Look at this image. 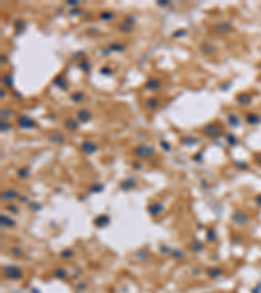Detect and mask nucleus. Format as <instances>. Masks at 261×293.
<instances>
[{"mask_svg": "<svg viewBox=\"0 0 261 293\" xmlns=\"http://www.w3.org/2000/svg\"><path fill=\"white\" fill-rule=\"evenodd\" d=\"M67 275H68V274H67V271H65V270H63V268H59V270H56V271H55V276H56V278H59V279H65V278H67Z\"/></svg>", "mask_w": 261, "mask_h": 293, "instance_id": "cd10ccee", "label": "nucleus"}, {"mask_svg": "<svg viewBox=\"0 0 261 293\" xmlns=\"http://www.w3.org/2000/svg\"><path fill=\"white\" fill-rule=\"evenodd\" d=\"M145 105L149 109H155L158 105H161V102H159V99H157V98L153 97V98H149V99L146 100Z\"/></svg>", "mask_w": 261, "mask_h": 293, "instance_id": "ddd939ff", "label": "nucleus"}, {"mask_svg": "<svg viewBox=\"0 0 261 293\" xmlns=\"http://www.w3.org/2000/svg\"><path fill=\"white\" fill-rule=\"evenodd\" d=\"M202 132H204L205 135H208V137H210V138H214V137H218V135L222 134V126L217 123H211L205 126Z\"/></svg>", "mask_w": 261, "mask_h": 293, "instance_id": "f257e3e1", "label": "nucleus"}, {"mask_svg": "<svg viewBox=\"0 0 261 293\" xmlns=\"http://www.w3.org/2000/svg\"><path fill=\"white\" fill-rule=\"evenodd\" d=\"M71 99L73 100L74 103H80L84 100V94L82 93H73L71 95Z\"/></svg>", "mask_w": 261, "mask_h": 293, "instance_id": "393cba45", "label": "nucleus"}, {"mask_svg": "<svg viewBox=\"0 0 261 293\" xmlns=\"http://www.w3.org/2000/svg\"><path fill=\"white\" fill-rule=\"evenodd\" d=\"M99 17H101L102 20H111V18H114V13H111V12H103V13H101Z\"/></svg>", "mask_w": 261, "mask_h": 293, "instance_id": "7c9ffc66", "label": "nucleus"}, {"mask_svg": "<svg viewBox=\"0 0 261 293\" xmlns=\"http://www.w3.org/2000/svg\"><path fill=\"white\" fill-rule=\"evenodd\" d=\"M108 223H110V219H108V216H106V215H102V216L95 219V224H97L98 227H104V226H107Z\"/></svg>", "mask_w": 261, "mask_h": 293, "instance_id": "dca6fc26", "label": "nucleus"}, {"mask_svg": "<svg viewBox=\"0 0 261 293\" xmlns=\"http://www.w3.org/2000/svg\"><path fill=\"white\" fill-rule=\"evenodd\" d=\"M154 149L151 146H148V145H140L135 149V154L140 158H148V156H151L154 154Z\"/></svg>", "mask_w": 261, "mask_h": 293, "instance_id": "7ed1b4c3", "label": "nucleus"}, {"mask_svg": "<svg viewBox=\"0 0 261 293\" xmlns=\"http://www.w3.org/2000/svg\"><path fill=\"white\" fill-rule=\"evenodd\" d=\"M17 197H18V193L16 190H13V189H7V190L1 194V199H3V201H13V199H16Z\"/></svg>", "mask_w": 261, "mask_h": 293, "instance_id": "1a4fd4ad", "label": "nucleus"}, {"mask_svg": "<svg viewBox=\"0 0 261 293\" xmlns=\"http://www.w3.org/2000/svg\"><path fill=\"white\" fill-rule=\"evenodd\" d=\"M62 255H63V257H67V255L69 257V255H72V252H71V250H68V253H62Z\"/></svg>", "mask_w": 261, "mask_h": 293, "instance_id": "49530a36", "label": "nucleus"}, {"mask_svg": "<svg viewBox=\"0 0 261 293\" xmlns=\"http://www.w3.org/2000/svg\"><path fill=\"white\" fill-rule=\"evenodd\" d=\"M78 68H80L81 70H84V72H89L90 70V63L88 61V60H84V61H81L80 64H78Z\"/></svg>", "mask_w": 261, "mask_h": 293, "instance_id": "a878e982", "label": "nucleus"}, {"mask_svg": "<svg viewBox=\"0 0 261 293\" xmlns=\"http://www.w3.org/2000/svg\"><path fill=\"white\" fill-rule=\"evenodd\" d=\"M81 150H82L85 154H88V155H92V154H94L98 150V147L95 146L93 142H90V141H84L82 143H81Z\"/></svg>", "mask_w": 261, "mask_h": 293, "instance_id": "39448f33", "label": "nucleus"}, {"mask_svg": "<svg viewBox=\"0 0 261 293\" xmlns=\"http://www.w3.org/2000/svg\"><path fill=\"white\" fill-rule=\"evenodd\" d=\"M17 175L20 176L21 179H26L27 175H29V170H26V168H21V170L17 171Z\"/></svg>", "mask_w": 261, "mask_h": 293, "instance_id": "c756f323", "label": "nucleus"}, {"mask_svg": "<svg viewBox=\"0 0 261 293\" xmlns=\"http://www.w3.org/2000/svg\"><path fill=\"white\" fill-rule=\"evenodd\" d=\"M172 254L175 255V257H178V258L183 257V253H181V252H180V250H174V252H172Z\"/></svg>", "mask_w": 261, "mask_h": 293, "instance_id": "79ce46f5", "label": "nucleus"}, {"mask_svg": "<svg viewBox=\"0 0 261 293\" xmlns=\"http://www.w3.org/2000/svg\"><path fill=\"white\" fill-rule=\"evenodd\" d=\"M50 141L54 142V143H63L65 141V138H64V135L60 134V133H54V134L50 135Z\"/></svg>", "mask_w": 261, "mask_h": 293, "instance_id": "2eb2a0df", "label": "nucleus"}, {"mask_svg": "<svg viewBox=\"0 0 261 293\" xmlns=\"http://www.w3.org/2000/svg\"><path fill=\"white\" fill-rule=\"evenodd\" d=\"M161 86H162V82H161L158 78H151V79H149V81L145 83V87L148 89V90H150V91L158 90Z\"/></svg>", "mask_w": 261, "mask_h": 293, "instance_id": "0eeeda50", "label": "nucleus"}, {"mask_svg": "<svg viewBox=\"0 0 261 293\" xmlns=\"http://www.w3.org/2000/svg\"><path fill=\"white\" fill-rule=\"evenodd\" d=\"M132 23L133 22H128V21H124V22L119 26V29L122 30V31H124V33H129L130 31V29H132Z\"/></svg>", "mask_w": 261, "mask_h": 293, "instance_id": "5701e85b", "label": "nucleus"}, {"mask_svg": "<svg viewBox=\"0 0 261 293\" xmlns=\"http://www.w3.org/2000/svg\"><path fill=\"white\" fill-rule=\"evenodd\" d=\"M201 246H202L201 242H197V241H196L195 245H192V248H193L195 250H200V249H201Z\"/></svg>", "mask_w": 261, "mask_h": 293, "instance_id": "ea45409f", "label": "nucleus"}, {"mask_svg": "<svg viewBox=\"0 0 261 293\" xmlns=\"http://www.w3.org/2000/svg\"><path fill=\"white\" fill-rule=\"evenodd\" d=\"M227 121H228V124H230L232 128H236V126H239V124H240L239 117H238L236 115H234V113H228L227 115Z\"/></svg>", "mask_w": 261, "mask_h": 293, "instance_id": "4468645a", "label": "nucleus"}, {"mask_svg": "<svg viewBox=\"0 0 261 293\" xmlns=\"http://www.w3.org/2000/svg\"><path fill=\"white\" fill-rule=\"evenodd\" d=\"M67 4H68V5H72V7H76V5L80 4V1H77V0H68Z\"/></svg>", "mask_w": 261, "mask_h": 293, "instance_id": "58836bf2", "label": "nucleus"}, {"mask_svg": "<svg viewBox=\"0 0 261 293\" xmlns=\"http://www.w3.org/2000/svg\"><path fill=\"white\" fill-rule=\"evenodd\" d=\"M4 272H5V276L12 280H18V279L22 278V271H21L18 267L16 266H5L4 267Z\"/></svg>", "mask_w": 261, "mask_h": 293, "instance_id": "f03ea898", "label": "nucleus"}, {"mask_svg": "<svg viewBox=\"0 0 261 293\" xmlns=\"http://www.w3.org/2000/svg\"><path fill=\"white\" fill-rule=\"evenodd\" d=\"M169 4V1H166V0H161V1H158V5H161V7H165V5H167Z\"/></svg>", "mask_w": 261, "mask_h": 293, "instance_id": "a18cd8bd", "label": "nucleus"}, {"mask_svg": "<svg viewBox=\"0 0 261 293\" xmlns=\"http://www.w3.org/2000/svg\"><path fill=\"white\" fill-rule=\"evenodd\" d=\"M101 72L104 74V76H108V74H111V70H110V69H107V68H102Z\"/></svg>", "mask_w": 261, "mask_h": 293, "instance_id": "a19ab883", "label": "nucleus"}, {"mask_svg": "<svg viewBox=\"0 0 261 293\" xmlns=\"http://www.w3.org/2000/svg\"><path fill=\"white\" fill-rule=\"evenodd\" d=\"M1 224L5 226V227H13L16 224V222L12 220V219H9V218L5 216V215H1Z\"/></svg>", "mask_w": 261, "mask_h": 293, "instance_id": "4be33fe9", "label": "nucleus"}, {"mask_svg": "<svg viewBox=\"0 0 261 293\" xmlns=\"http://www.w3.org/2000/svg\"><path fill=\"white\" fill-rule=\"evenodd\" d=\"M236 102L239 103V104H247V103L251 102V97H249L248 94H240V95L236 97Z\"/></svg>", "mask_w": 261, "mask_h": 293, "instance_id": "a211bd4d", "label": "nucleus"}, {"mask_svg": "<svg viewBox=\"0 0 261 293\" xmlns=\"http://www.w3.org/2000/svg\"><path fill=\"white\" fill-rule=\"evenodd\" d=\"M161 146H163V149L166 150V151H170V145L167 143L166 141H161Z\"/></svg>", "mask_w": 261, "mask_h": 293, "instance_id": "4c0bfd02", "label": "nucleus"}, {"mask_svg": "<svg viewBox=\"0 0 261 293\" xmlns=\"http://www.w3.org/2000/svg\"><path fill=\"white\" fill-rule=\"evenodd\" d=\"M15 27L18 30V31H22V29L25 27V23H24V21H21V20H18V21H16V23H15Z\"/></svg>", "mask_w": 261, "mask_h": 293, "instance_id": "72a5a7b5", "label": "nucleus"}, {"mask_svg": "<svg viewBox=\"0 0 261 293\" xmlns=\"http://www.w3.org/2000/svg\"><path fill=\"white\" fill-rule=\"evenodd\" d=\"M64 125H65V128L71 129V130H74V129H77V128H78L77 121L73 120V119H68V120H65Z\"/></svg>", "mask_w": 261, "mask_h": 293, "instance_id": "6ab92c4d", "label": "nucleus"}, {"mask_svg": "<svg viewBox=\"0 0 261 293\" xmlns=\"http://www.w3.org/2000/svg\"><path fill=\"white\" fill-rule=\"evenodd\" d=\"M17 124H18V126H20V128H22V129H33V128H35V121L33 120L31 117L26 116V115H21V116L18 117Z\"/></svg>", "mask_w": 261, "mask_h": 293, "instance_id": "20e7f679", "label": "nucleus"}, {"mask_svg": "<svg viewBox=\"0 0 261 293\" xmlns=\"http://www.w3.org/2000/svg\"><path fill=\"white\" fill-rule=\"evenodd\" d=\"M214 29H215L217 33H220V34H225V33H228L231 30V23L221 21V22H217L215 25H214Z\"/></svg>", "mask_w": 261, "mask_h": 293, "instance_id": "423d86ee", "label": "nucleus"}, {"mask_svg": "<svg viewBox=\"0 0 261 293\" xmlns=\"http://www.w3.org/2000/svg\"><path fill=\"white\" fill-rule=\"evenodd\" d=\"M3 82L7 85V87H13V76L11 73H7L3 77Z\"/></svg>", "mask_w": 261, "mask_h": 293, "instance_id": "412c9836", "label": "nucleus"}, {"mask_svg": "<svg viewBox=\"0 0 261 293\" xmlns=\"http://www.w3.org/2000/svg\"><path fill=\"white\" fill-rule=\"evenodd\" d=\"M5 95H7V94H5V93H4V90H1V95H0V97H1V99H3V98H4V97H5Z\"/></svg>", "mask_w": 261, "mask_h": 293, "instance_id": "09e8293b", "label": "nucleus"}, {"mask_svg": "<svg viewBox=\"0 0 261 293\" xmlns=\"http://www.w3.org/2000/svg\"><path fill=\"white\" fill-rule=\"evenodd\" d=\"M185 30H178V31L176 33H174V35H172V37H174V38H179V37H184V35H185Z\"/></svg>", "mask_w": 261, "mask_h": 293, "instance_id": "c9c22d12", "label": "nucleus"}, {"mask_svg": "<svg viewBox=\"0 0 261 293\" xmlns=\"http://www.w3.org/2000/svg\"><path fill=\"white\" fill-rule=\"evenodd\" d=\"M12 109L9 108H1V116H3V119H8V117L12 116Z\"/></svg>", "mask_w": 261, "mask_h": 293, "instance_id": "c85d7f7f", "label": "nucleus"}, {"mask_svg": "<svg viewBox=\"0 0 261 293\" xmlns=\"http://www.w3.org/2000/svg\"><path fill=\"white\" fill-rule=\"evenodd\" d=\"M221 274H222V271H221L220 268H210V270H209V275H210V276H214V278L220 276Z\"/></svg>", "mask_w": 261, "mask_h": 293, "instance_id": "2f4dec72", "label": "nucleus"}, {"mask_svg": "<svg viewBox=\"0 0 261 293\" xmlns=\"http://www.w3.org/2000/svg\"><path fill=\"white\" fill-rule=\"evenodd\" d=\"M11 211H12V212H17V207H13V206H11Z\"/></svg>", "mask_w": 261, "mask_h": 293, "instance_id": "de8ad7c7", "label": "nucleus"}, {"mask_svg": "<svg viewBox=\"0 0 261 293\" xmlns=\"http://www.w3.org/2000/svg\"><path fill=\"white\" fill-rule=\"evenodd\" d=\"M200 50H201V52L205 53V55H211V53L215 52L214 46H211V44L208 43V42H204V43L200 46Z\"/></svg>", "mask_w": 261, "mask_h": 293, "instance_id": "9d476101", "label": "nucleus"}, {"mask_svg": "<svg viewBox=\"0 0 261 293\" xmlns=\"http://www.w3.org/2000/svg\"><path fill=\"white\" fill-rule=\"evenodd\" d=\"M247 121H248L249 124H256V123H258V121H260V117L257 116V115H248V116H247Z\"/></svg>", "mask_w": 261, "mask_h": 293, "instance_id": "bb28decb", "label": "nucleus"}, {"mask_svg": "<svg viewBox=\"0 0 261 293\" xmlns=\"http://www.w3.org/2000/svg\"><path fill=\"white\" fill-rule=\"evenodd\" d=\"M54 83L58 86V87H60L62 90H65L67 89V79H65V77L64 76H59V77H56V78L54 79Z\"/></svg>", "mask_w": 261, "mask_h": 293, "instance_id": "f8f14e48", "label": "nucleus"}, {"mask_svg": "<svg viewBox=\"0 0 261 293\" xmlns=\"http://www.w3.org/2000/svg\"><path fill=\"white\" fill-rule=\"evenodd\" d=\"M13 252V255H21L22 253H21V249H12Z\"/></svg>", "mask_w": 261, "mask_h": 293, "instance_id": "c03bdc74", "label": "nucleus"}, {"mask_svg": "<svg viewBox=\"0 0 261 293\" xmlns=\"http://www.w3.org/2000/svg\"><path fill=\"white\" fill-rule=\"evenodd\" d=\"M135 184H136V181H135L133 177H130V179L125 180V181L122 182V188L124 189V190H128V189H130L132 186H135Z\"/></svg>", "mask_w": 261, "mask_h": 293, "instance_id": "aec40b11", "label": "nucleus"}, {"mask_svg": "<svg viewBox=\"0 0 261 293\" xmlns=\"http://www.w3.org/2000/svg\"><path fill=\"white\" fill-rule=\"evenodd\" d=\"M9 128H11V125L8 123L1 121V132H7V130H9Z\"/></svg>", "mask_w": 261, "mask_h": 293, "instance_id": "e433bc0d", "label": "nucleus"}, {"mask_svg": "<svg viewBox=\"0 0 261 293\" xmlns=\"http://www.w3.org/2000/svg\"><path fill=\"white\" fill-rule=\"evenodd\" d=\"M232 219H234V222L239 223V224H242V223L247 222V216L244 214H242L240 211H236L234 214V216H232Z\"/></svg>", "mask_w": 261, "mask_h": 293, "instance_id": "f3484780", "label": "nucleus"}, {"mask_svg": "<svg viewBox=\"0 0 261 293\" xmlns=\"http://www.w3.org/2000/svg\"><path fill=\"white\" fill-rule=\"evenodd\" d=\"M108 50H110V52L111 51H124L125 50V47L123 46V44H120V43H112L111 46H108Z\"/></svg>", "mask_w": 261, "mask_h": 293, "instance_id": "b1692460", "label": "nucleus"}, {"mask_svg": "<svg viewBox=\"0 0 261 293\" xmlns=\"http://www.w3.org/2000/svg\"><path fill=\"white\" fill-rule=\"evenodd\" d=\"M80 13H81V11H80V9H72V12H71V15H72V16L80 15Z\"/></svg>", "mask_w": 261, "mask_h": 293, "instance_id": "37998d69", "label": "nucleus"}, {"mask_svg": "<svg viewBox=\"0 0 261 293\" xmlns=\"http://www.w3.org/2000/svg\"><path fill=\"white\" fill-rule=\"evenodd\" d=\"M226 139H227V142H228L230 145H236V143H238L236 138H235L234 135H231V134H228L227 137H226Z\"/></svg>", "mask_w": 261, "mask_h": 293, "instance_id": "f704fd0d", "label": "nucleus"}, {"mask_svg": "<svg viewBox=\"0 0 261 293\" xmlns=\"http://www.w3.org/2000/svg\"><path fill=\"white\" fill-rule=\"evenodd\" d=\"M90 119H92V113L88 109H80L77 112V120L80 123H88Z\"/></svg>", "mask_w": 261, "mask_h": 293, "instance_id": "6e6552de", "label": "nucleus"}, {"mask_svg": "<svg viewBox=\"0 0 261 293\" xmlns=\"http://www.w3.org/2000/svg\"><path fill=\"white\" fill-rule=\"evenodd\" d=\"M162 211H163V206L161 203H153L151 206H149V212L151 215H154V216L159 215Z\"/></svg>", "mask_w": 261, "mask_h": 293, "instance_id": "9b49d317", "label": "nucleus"}, {"mask_svg": "<svg viewBox=\"0 0 261 293\" xmlns=\"http://www.w3.org/2000/svg\"><path fill=\"white\" fill-rule=\"evenodd\" d=\"M183 143L184 145H192V143H197V139H195V138L192 137H185L183 139Z\"/></svg>", "mask_w": 261, "mask_h": 293, "instance_id": "473e14b6", "label": "nucleus"}]
</instances>
